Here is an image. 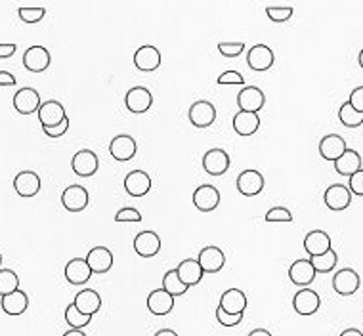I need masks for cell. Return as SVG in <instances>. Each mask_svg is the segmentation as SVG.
Segmentation results:
<instances>
[{
	"label": "cell",
	"instance_id": "cell-22",
	"mask_svg": "<svg viewBox=\"0 0 363 336\" xmlns=\"http://www.w3.org/2000/svg\"><path fill=\"white\" fill-rule=\"evenodd\" d=\"M37 115H39V122L42 124V128L60 124L67 117L65 115V107L60 101H56V99H48L44 103H40Z\"/></svg>",
	"mask_w": 363,
	"mask_h": 336
},
{
	"label": "cell",
	"instance_id": "cell-40",
	"mask_svg": "<svg viewBox=\"0 0 363 336\" xmlns=\"http://www.w3.org/2000/svg\"><path fill=\"white\" fill-rule=\"evenodd\" d=\"M17 15H19V19L24 23H39L44 19V15H47V8H19L17 10Z\"/></svg>",
	"mask_w": 363,
	"mask_h": 336
},
{
	"label": "cell",
	"instance_id": "cell-33",
	"mask_svg": "<svg viewBox=\"0 0 363 336\" xmlns=\"http://www.w3.org/2000/svg\"><path fill=\"white\" fill-rule=\"evenodd\" d=\"M362 168V155L355 151V149H346V151L340 155L339 159L335 160V170L340 176H350L357 172Z\"/></svg>",
	"mask_w": 363,
	"mask_h": 336
},
{
	"label": "cell",
	"instance_id": "cell-47",
	"mask_svg": "<svg viewBox=\"0 0 363 336\" xmlns=\"http://www.w3.org/2000/svg\"><path fill=\"white\" fill-rule=\"evenodd\" d=\"M44 130V134H47L48 137H62L67 130H69V119L65 117L60 124H54V126H47Z\"/></svg>",
	"mask_w": 363,
	"mask_h": 336
},
{
	"label": "cell",
	"instance_id": "cell-6",
	"mask_svg": "<svg viewBox=\"0 0 363 336\" xmlns=\"http://www.w3.org/2000/svg\"><path fill=\"white\" fill-rule=\"evenodd\" d=\"M360 275L352 267H344L339 269L335 277H332V289L340 296H352L355 290L360 289Z\"/></svg>",
	"mask_w": 363,
	"mask_h": 336
},
{
	"label": "cell",
	"instance_id": "cell-20",
	"mask_svg": "<svg viewBox=\"0 0 363 336\" xmlns=\"http://www.w3.org/2000/svg\"><path fill=\"white\" fill-rule=\"evenodd\" d=\"M319 305H321L319 294L316 290H310L306 287L298 290L293 298V308L298 315H314L319 310Z\"/></svg>",
	"mask_w": 363,
	"mask_h": 336
},
{
	"label": "cell",
	"instance_id": "cell-34",
	"mask_svg": "<svg viewBox=\"0 0 363 336\" xmlns=\"http://www.w3.org/2000/svg\"><path fill=\"white\" fill-rule=\"evenodd\" d=\"M310 262H312V266L316 269V274H329L335 269L337 266V262H339V254L337 251H332L329 249L323 254H317V256H310Z\"/></svg>",
	"mask_w": 363,
	"mask_h": 336
},
{
	"label": "cell",
	"instance_id": "cell-35",
	"mask_svg": "<svg viewBox=\"0 0 363 336\" xmlns=\"http://www.w3.org/2000/svg\"><path fill=\"white\" fill-rule=\"evenodd\" d=\"M162 289L169 292L170 296H184L189 287L182 283V279L178 277L176 269H169L164 277H162Z\"/></svg>",
	"mask_w": 363,
	"mask_h": 336
},
{
	"label": "cell",
	"instance_id": "cell-50",
	"mask_svg": "<svg viewBox=\"0 0 363 336\" xmlns=\"http://www.w3.org/2000/svg\"><path fill=\"white\" fill-rule=\"evenodd\" d=\"M17 46L16 44H0V60H8V58H12L14 53H16Z\"/></svg>",
	"mask_w": 363,
	"mask_h": 336
},
{
	"label": "cell",
	"instance_id": "cell-29",
	"mask_svg": "<svg viewBox=\"0 0 363 336\" xmlns=\"http://www.w3.org/2000/svg\"><path fill=\"white\" fill-rule=\"evenodd\" d=\"M304 249L308 252L310 256H317V254H323L331 246V237L323 229H314L310 231L308 235L304 237Z\"/></svg>",
	"mask_w": 363,
	"mask_h": 336
},
{
	"label": "cell",
	"instance_id": "cell-42",
	"mask_svg": "<svg viewBox=\"0 0 363 336\" xmlns=\"http://www.w3.org/2000/svg\"><path fill=\"white\" fill-rule=\"evenodd\" d=\"M264 218H266L268 224H273V221H293V214L285 206H273V208H270L266 212Z\"/></svg>",
	"mask_w": 363,
	"mask_h": 336
},
{
	"label": "cell",
	"instance_id": "cell-56",
	"mask_svg": "<svg viewBox=\"0 0 363 336\" xmlns=\"http://www.w3.org/2000/svg\"><path fill=\"white\" fill-rule=\"evenodd\" d=\"M0 264H2V254H0Z\"/></svg>",
	"mask_w": 363,
	"mask_h": 336
},
{
	"label": "cell",
	"instance_id": "cell-2",
	"mask_svg": "<svg viewBox=\"0 0 363 336\" xmlns=\"http://www.w3.org/2000/svg\"><path fill=\"white\" fill-rule=\"evenodd\" d=\"M124 106L134 115L146 113V111H149V107L153 106V94L146 86H134V88L126 92Z\"/></svg>",
	"mask_w": 363,
	"mask_h": 336
},
{
	"label": "cell",
	"instance_id": "cell-14",
	"mask_svg": "<svg viewBox=\"0 0 363 336\" xmlns=\"http://www.w3.org/2000/svg\"><path fill=\"white\" fill-rule=\"evenodd\" d=\"M52 63V58H50V52H48L44 46H31L27 48L24 53V65L27 71L31 73H42L47 71Z\"/></svg>",
	"mask_w": 363,
	"mask_h": 336
},
{
	"label": "cell",
	"instance_id": "cell-17",
	"mask_svg": "<svg viewBox=\"0 0 363 336\" xmlns=\"http://www.w3.org/2000/svg\"><path fill=\"white\" fill-rule=\"evenodd\" d=\"M266 103V96L258 86H243L237 94V106L241 111H253L258 113Z\"/></svg>",
	"mask_w": 363,
	"mask_h": 336
},
{
	"label": "cell",
	"instance_id": "cell-16",
	"mask_svg": "<svg viewBox=\"0 0 363 336\" xmlns=\"http://www.w3.org/2000/svg\"><path fill=\"white\" fill-rule=\"evenodd\" d=\"M40 178L37 172L33 170H22L19 174L14 178V190L19 197L24 199H31L35 197L37 193L40 191Z\"/></svg>",
	"mask_w": 363,
	"mask_h": 336
},
{
	"label": "cell",
	"instance_id": "cell-43",
	"mask_svg": "<svg viewBox=\"0 0 363 336\" xmlns=\"http://www.w3.org/2000/svg\"><path fill=\"white\" fill-rule=\"evenodd\" d=\"M218 52L224 58H237L245 52V42H218Z\"/></svg>",
	"mask_w": 363,
	"mask_h": 336
},
{
	"label": "cell",
	"instance_id": "cell-1",
	"mask_svg": "<svg viewBox=\"0 0 363 336\" xmlns=\"http://www.w3.org/2000/svg\"><path fill=\"white\" fill-rule=\"evenodd\" d=\"M237 191H239L243 197H256L260 195L264 190V176L260 174V170H255V168H247L243 170L239 176H237Z\"/></svg>",
	"mask_w": 363,
	"mask_h": 336
},
{
	"label": "cell",
	"instance_id": "cell-27",
	"mask_svg": "<svg viewBox=\"0 0 363 336\" xmlns=\"http://www.w3.org/2000/svg\"><path fill=\"white\" fill-rule=\"evenodd\" d=\"M0 305H2V312L8 313V315H22L27 312L29 308V296L25 294L24 290H14L10 294L0 296Z\"/></svg>",
	"mask_w": 363,
	"mask_h": 336
},
{
	"label": "cell",
	"instance_id": "cell-23",
	"mask_svg": "<svg viewBox=\"0 0 363 336\" xmlns=\"http://www.w3.org/2000/svg\"><path fill=\"white\" fill-rule=\"evenodd\" d=\"M92 269L88 266L86 258H73L67 262L65 266V279L71 283V285H86L92 277Z\"/></svg>",
	"mask_w": 363,
	"mask_h": 336
},
{
	"label": "cell",
	"instance_id": "cell-13",
	"mask_svg": "<svg viewBox=\"0 0 363 336\" xmlns=\"http://www.w3.org/2000/svg\"><path fill=\"white\" fill-rule=\"evenodd\" d=\"M40 94L31 86L19 88L14 96V107L19 115H33L39 111L40 107Z\"/></svg>",
	"mask_w": 363,
	"mask_h": 336
},
{
	"label": "cell",
	"instance_id": "cell-21",
	"mask_svg": "<svg viewBox=\"0 0 363 336\" xmlns=\"http://www.w3.org/2000/svg\"><path fill=\"white\" fill-rule=\"evenodd\" d=\"M134 65L144 73H151L161 65V52L151 44L140 46L136 53H134Z\"/></svg>",
	"mask_w": 363,
	"mask_h": 336
},
{
	"label": "cell",
	"instance_id": "cell-37",
	"mask_svg": "<svg viewBox=\"0 0 363 336\" xmlns=\"http://www.w3.org/2000/svg\"><path fill=\"white\" fill-rule=\"evenodd\" d=\"M65 321L69 323L71 328H85L90 325V321H92V315H85V313H81L75 308V304L67 305V310H65Z\"/></svg>",
	"mask_w": 363,
	"mask_h": 336
},
{
	"label": "cell",
	"instance_id": "cell-53",
	"mask_svg": "<svg viewBox=\"0 0 363 336\" xmlns=\"http://www.w3.org/2000/svg\"><path fill=\"white\" fill-rule=\"evenodd\" d=\"M153 336H178V333H174L172 328H161V330H157Z\"/></svg>",
	"mask_w": 363,
	"mask_h": 336
},
{
	"label": "cell",
	"instance_id": "cell-8",
	"mask_svg": "<svg viewBox=\"0 0 363 336\" xmlns=\"http://www.w3.org/2000/svg\"><path fill=\"white\" fill-rule=\"evenodd\" d=\"M88 201H90L88 191L83 185H78V183L65 187L62 193V205L69 212H83L88 206Z\"/></svg>",
	"mask_w": 363,
	"mask_h": 336
},
{
	"label": "cell",
	"instance_id": "cell-52",
	"mask_svg": "<svg viewBox=\"0 0 363 336\" xmlns=\"http://www.w3.org/2000/svg\"><path fill=\"white\" fill-rule=\"evenodd\" d=\"M340 336H363V333L360 328H346V330H342Z\"/></svg>",
	"mask_w": 363,
	"mask_h": 336
},
{
	"label": "cell",
	"instance_id": "cell-30",
	"mask_svg": "<svg viewBox=\"0 0 363 336\" xmlns=\"http://www.w3.org/2000/svg\"><path fill=\"white\" fill-rule=\"evenodd\" d=\"M73 304L78 312L85 313V315H94V313L100 312L101 308V296L92 289H83L78 290L77 296L73 300Z\"/></svg>",
	"mask_w": 363,
	"mask_h": 336
},
{
	"label": "cell",
	"instance_id": "cell-3",
	"mask_svg": "<svg viewBox=\"0 0 363 336\" xmlns=\"http://www.w3.org/2000/svg\"><path fill=\"white\" fill-rule=\"evenodd\" d=\"M71 168H73V172L81 178H90L98 172V168H100V159H98V155L92 151V149H81L73 155V159H71Z\"/></svg>",
	"mask_w": 363,
	"mask_h": 336
},
{
	"label": "cell",
	"instance_id": "cell-51",
	"mask_svg": "<svg viewBox=\"0 0 363 336\" xmlns=\"http://www.w3.org/2000/svg\"><path fill=\"white\" fill-rule=\"evenodd\" d=\"M248 336H273V335H271L268 328H255V330L248 333Z\"/></svg>",
	"mask_w": 363,
	"mask_h": 336
},
{
	"label": "cell",
	"instance_id": "cell-25",
	"mask_svg": "<svg viewBox=\"0 0 363 336\" xmlns=\"http://www.w3.org/2000/svg\"><path fill=\"white\" fill-rule=\"evenodd\" d=\"M316 269L312 266V262L308 260H296L291 264V269H289V277H291V283H294L296 287H308L310 283H314L316 279Z\"/></svg>",
	"mask_w": 363,
	"mask_h": 336
},
{
	"label": "cell",
	"instance_id": "cell-32",
	"mask_svg": "<svg viewBox=\"0 0 363 336\" xmlns=\"http://www.w3.org/2000/svg\"><path fill=\"white\" fill-rule=\"evenodd\" d=\"M247 304V294L239 289H228L220 296V308L228 313H245Z\"/></svg>",
	"mask_w": 363,
	"mask_h": 336
},
{
	"label": "cell",
	"instance_id": "cell-7",
	"mask_svg": "<svg viewBox=\"0 0 363 336\" xmlns=\"http://www.w3.org/2000/svg\"><path fill=\"white\" fill-rule=\"evenodd\" d=\"M325 205L329 210H335V212H340V210H346L350 203H352V193L348 190L346 185L342 183H332L325 190L323 195Z\"/></svg>",
	"mask_w": 363,
	"mask_h": 336
},
{
	"label": "cell",
	"instance_id": "cell-36",
	"mask_svg": "<svg viewBox=\"0 0 363 336\" xmlns=\"http://www.w3.org/2000/svg\"><path fill=\"white\" fill-rule=\"evenodd\" d=\"M339 121L340 124H344L346 128H357L363 124V113L355 111L350 103H342L339 109Z\"/></svg>",
	"mask_w": 363,
	"mask_h": 336
},
{
	"label": "cell",
	"instance_id": "cell-46",
	"mask_svg": "<svg viewBox=\"0 0 363 336\" xmlns=\"http://www.w3.org/2000/svg\"><path fill=\"white\" fill-rule=\"evenodd\" d=\"M217 84L224 86V84H245V76L239 71H224L222 75L217 78Z\"/></svg>",
	"mask_w": 363,
	"mask_h": 336
},
{
	"label": "cell",
	"instance_id": "cell-9",
	"mask_svg": "<svg viewBox=\"0 0 363 336\" xmlns=\"http://www.w3.org/2000/svg\"><path fill=\"white\" fill-rule=\"evenodd\" d=\"M203 168L210 176H224L230 170V155L220 147L209 149L203 157Z\"/></svg>",
	"mask_w": 363,
	"mask_h": 336
},
{
	"label": "cell",
	"instance_id": "cell-11",
	"mask_svg": "<svg viewBox=\"0 0 363 336\" xmlns=\"http://www.w3.org/2000/svg\"><path fill=\"white\" fill-rule=\"evenodd\" d=\"M134 251L138 252L142 258H153L161 251V237L151 229H146L134 237Z\"/></svg>",
	"mask_w": 363,
	"mask_h": 336
},
{
	"label": "cell",
	"instance_id": "cell-19",
	"mask_svg": "<svg viewBox=\"0 0 363 336\" xmlns=\"http://www.w3.org/2000/svg\"><path fill=\"white\" fill-rule=\"evenodd\" d=\"M86 262L92 269V274H108L109 269L113 267V252L109 251L108 246H94L86 254Z\"/></svg>",
	"mask_w": 363,
	"mask_h": 336
},
{
	"label": "cell",
	"instance_id": "cell-15",
	"mask_svg": "<svg viewBox=\"0 0 363 336\" xmlns=\"http://www.w3.org/2000/svg\"><path fill=\"white\" fill-rule=\"evenodd\" d=\"M197 262H199V266H201L205 274H218L226 266V254L222 252V249L209 244V246L201 249Z\"/></svg>",
	"mask_w": 363,
	"mask_h": 336
},
{
	"label": "cell",
	"instance_id": "cell-44",
	"mask_svg": "<svg viewBox=\"0 0 363 336\" xmlns=\"http://www.w3.org/2000/svg\"><path fill=\"white\" fill-rule=\"evenodd\" d=\"M115 221H142V214L138 208H132V206H124L119 212L115 214Z\"/></svg>",
	"mask_w": 363,
	"mask_h": 336
},
{
	"label": "cell",
	"instance_id": "cell-12",
	"mask_svg": "<svg viewBox=\"0 0 363 336\" xmlns=\"http://www.w3.org/2000/svg\"><path fill=\"white\" fill-rule=\"evenodd\" d=\"M273 61H276V56L271 52L270 46L256 44L247 52V65L256 73H262V71L271 69Z\"/></svg>",
	"mask_w": 363,
	"mask_h": 336
},
{
	"label": "cell",
	"instance_id": "cell-38",
	"mask_svg": "<svg viewBox=\"0 0 363 336\" xmlns=\"http://www.w3.org/2000/svg\"><path fill=\"white\" fill-rule=\"evenodd\" d=\"M17 289H19V277L16 275V271L0 267V296L10 294Z\"/></svg>",
	"mask_w": 363,
	"mask_h": 336
},
{
	"label": "cell",
	"instance_id": "cell-10",
	"mask_svg": "<svg viewBox=\"0 0 363 336\" xmlns=\"http://www.w3.org/2000/svg\"><path fill=\"white\" fill-rule=\"evenodd\" d=\"M194 205L199 212H212L220 205V191L210 183H203L194 191Z\"/></svg>",
	"mask_w": 363,
	"mask_h": 336
},
{
	"label": "cell",
	"instance_id": "cell-5",
	"mask_svg": "<svg viewBox=\"0 0 363 336\" xmlns=\"http://www.w3.org/2000/svg\"><path fill=\"white\" fill-rule=\"evenodd\" d=\"M109 153L111 157L119 162H126V160H132L138 153V144L136 140L128 134H119L111 140L109 144Z\"/></svg>",
	"mask_w": 363,
	"mask_h": 336
},
{
	"label": "cell",
	"instance_id": "cell-28",
	"mask_svg": "<svg viewBox=\"0 0 363 336\" xmlns=\"http://www.w3.org/2000/svg\"><path fill=\"white\" fill-rule=\"evenodd\" d=\"M232 124L233 130L239 136H253L260 128V117H258V113H253V111H239V113L233 117Z\"/></svg>",
	"mask_w": 363,
	"mask_h": 336
},
{
	"label": "cell",
	"instance_id": "cell-4",
	"mask_svg": "<svg viewBox=\"0 0 363 336\" xmlns=\"http://www.w3.org/2000/svg\"><path fill=\"white\" fill-rule=\"evenodd\" d=\"M187 117H189V122L194 124L195 128H209L210 124L217 121V107L207 99H199L189 107Z\"/></svg>",
	"mask_w": 363,
	"mask_h": 336
},
{
	"label": "cell",
	"instance_id": "cell-48",
	"mask_svg": "<svg viewBox=\"0 0 363 336\" xmlns=\"http://www.w3.org/2000/svg\"><path fill=\"white\" fill-rule=\"evenodd\" d=\"M348 103L354 107L355 111L363 113V86H357V88L352 90V94H350V99H348Z\"/></svg>",
	"mask_w": 363,
	"mask_h": 336
},
{
	"label": "cell",
	"instance_id": "cell-39",
	"mask_svg": "<svg viewBox=\"0 0 363 336\" xmlns=\"http://www.w3.org/2000/svg\"><path fill=\"white\" fill-rule=\"evenodd\" d=\"M293 6H268L266 8V15L270 17L273 23H285L293 17Z\"/></svg>",
	"mask_w": 363,
	"mask_h": 336
},
{
	"label": "cell",
	"instance_id": "cell-45",
	"mask_svg": "<svg viewBox=\"0 0 363 336\" xmlns=\"http://www.w3.org/2000/svg\"><path fill=\"white\" fill-rule=\"evenodd\" d=\"M348 190H350V193L357 195V197H363V168H360L357 172H354V174L350 176Z\"/></svg>",
	"mask_w": 363,
	"mask_h": 336
},
{
	"label": "cell",
	"instance_id": "cell-26",
	"mask_svg": "<svg viewBox=\"0 0 363 336\" xmlns=\"http://www.w3.org/2000/svg\"><path fill=\"white\" fill-rule=\"evenodd\" d=\"M174 308V296H170L164 289H157L149 292L147 296V310L153 315H167Z\"/></svg>",
	"mask_w": 363,
	"mask_h": 336
},
{
	"label": "cell",
	"instance_id": "cell-49",
	"mask_svg": "<svg viewBox=\"0 0 363 336\" xmlns=\"http://www.w3.org/2000/svg\"><path fill=\"white\" fill-rule=\"evenodd\" d=\"M17 78L10 71H0V86H16Z\"/></svg>",
	"mask_w": 363,
	"mask_h": 336
},
{
	"label": "cell",
	"instance_id": "cell-55",
	"mask_svg": "<svg viewBox=\"0 0 363 336\" xmlns=\"http://www.w3.org/2000/svg\"><path fill=\"white\" fill-rule=\"evenodd\" d=\"M357 61H360V67L363 69V48H362V52H360V58H357Z\"/></svg>",
	"mask_w": 363,
	"mask_h": 336
},
{
	"label": "cell",
	"instance_id": "cell-54",
	"mask_svg": "<svg viewBox=\"0 0 363 336\" xmlns=\"http://www.w3.org/2000/svg\"><path fill=\"white\" fill-rule=\"evenodd\" d=\"M63 336H86L81 328H69L67 333H63Z\"/></svg>",
	"mask_w": 363,
	"mask_h": 336
},
{
	"label": "cell",
	"instance_id": "cell-41",
	"mask_svg": "<svg viewBox=\"0 0 363 336\" xmlns=\"http://www.w3.org/2000/svg\"><path fill=\"white\" fill-rule=\"evenodd\" d=\"M245 317V313H228L224 312L220 305L217 308V321L220 325H224V327H235V325H239L241 321Z\"/></svg>",
	"mask_w": 363,
	"mask_h": 336
},
{
	"label": "cell",
	"instance_id": "cell-24",
	"mask_svg": "<svg viewBox=\"0 0 363 336\" xmlns=\"http://www.w3.org/2000/svg\"><path fill=\"white\" fill-rule=\"evenodd\" d=\"M346 149V140L342 136H339V134H327V136L321 137V142H319V155H321V159L325 160H332V162H335Z\"/></svg>",
	"mask_w": 363,
	"mask_h": 336
},
{
	"label": "cell",
	"instance_id": "cell-18",
	"mask_svg": "<svg viewBox=\"0 0 363 336\" xmlns=\"http://www.w3.org/2000/svg\"><path fill=\"white\" fill-rule=\"evenodd\" d=\"M124 190L130 197H144L151 191V178L144 170H132L124 178Z\"/></svg>",
	"mask_w": 363,
	"mask_h": 336
},
{
	"label": "cell",
	"instance_id": "cell-31",
	"mask_svg": "<svg viewBox=\"0 0 363 336\" xmlns=\"http://www.w3.org/2000/svg\"><path fill=\"white\" fill-rule=\"evenodd\" d=\"M176 274H178V277L182 279L184 285H187V287H194V285H199V283H201L205 271L201 269V266H199V262H197V260L187 258V260H182V262L178 264Z\"/></svg>",
	"mask_w": 363,
	"mask_h": 336
}]
</instances>
